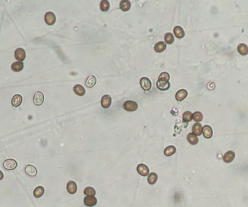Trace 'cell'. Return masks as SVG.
I'll return each mask as SVG.
<instances>
[{"label": "cell", "mask_w": 248, "mask_h": 207, "mask_svg": "<svg viewBox=\"0 0 248 207\" xmlns=\"http://www.w3.org/2000/svg\"><path fill=\"white\" fill-rule=\"evenodd\" d=\"M123 108H124L126 111L134 112L138 109V104L134 101L128 100V101H125V102L123 104Z\"/></svg>", "instance_id": "6da1fadb"}, {"label": "cell", "mask_w": 248, "mask_h": 207, "mask_svg": "<svg viewBox=\"0 0 248 207\" xmlns=\"http://www.w3.org/2000/svg\"><path fill=\"white\" fill-rule=\"evenodd\" d=\"M3 167L7 170H13L17 167V162L13 159H8L3 162Z\"/></svg>", "instance_id": "7a4b0ae2"}, {"label": "cell", "mask_w": 248, "mask_h": 207, "mask_svg": "<svg viewBox=\"0 0 248 207\" xmlns=\"http://www.w3.org/2000/svg\"><path fill=\"white\" fill-rule=\"evenodd\" d=\"M140 85L142 88L145 91H148L152 88V83L150 80L147 77H142L140 79Z\"/></svg>", "instance_id": "3957f363"}, {"label": "cell", "mask_w": 248, "mask_h": 207, "mask_svg": "<svg viewBox=\"0 0 248 207\" xmlns=\"http://www.w3.org/2000/svg\"><path fill=\"white\" fill-rule=\"evenodd\" d=\"M44 21L49 26H52L56 22V16L53 12H47L44 15Z\"/></svg>", "instance_id": "277c9868"}, {"label": "cell", "mask_w": 248, "mask_h": 207, "mask_svg": "<svg viewBox=\"0 0 248 207\" xmlns=\"http://www.w3.org/2000/svg\"><path fill=\"white\" fill-rule=\"evenodd\" d=\"M44 96L42 91H37L33 96V103L36 106H40L44 103Z\"/></svg>", "instance_id": "5b68a950"}, {"label": "cell", "mask_w": 248, "mask_h": 207, "mask_svg": "<svg viewBox=\"0 0 248 207\" xmlns=\"http://www.w3.org/2000/svg\"><path fill=\"white\" fill-rule=\"evenodd\" d=\"M112 104V98L108 94H105L101 99V106L102 108L108 109L110 107Z\"/></svg>", "instance_id": "8992f818"}, {"label": "cell", "mask_w": 248, "mask_h": 207, "mask_svg": "<svg viewBox=\"0 0 248 207\" xmlns=\"http://www.w3.org/2000/svg\"><path fill=\"white\" fill-rule=\"evenodd\" d=\"M137 172L140 175L146 177L149 175V169L148 168L147 165H144V164H140L137 167Z\"/></svg>", "instance_id": "52a82bcc"}, {"label": "cell", "mask_w": 248, "mask_h": 207, "mask_svg": "<svg viewBox=\"0 0 248 207\" xmlns=\"http://www.w3.org/2000/svg\"><path fill=\"white\" fill-rule=\"evenodd\" d=\"M15 57L19 62H23L26 58V51L22 48H18L15 51Z\"/></svg>", "instance_id": "ba28073f"}, {"label": "cell", "mask_w": 248, "mask_h": 207, "mask_svg": "<svg viewBox=\"0 0 248 207\" xmlns=\"http://www.w3.org/2000/svg\"><path fill=\"white\" fill-rule=\"evenodd\" d=\"M83 203L86 206L92 207L97 204V200L94 196H86L83 199Z\"/></svg>", "instance_id": "9c48e42d"}, {"label": "cell", "mask_w": 248, "mask_h": 207, "mask_svg": "<svg viewBox=\"0 0 248 207\" xmlns=\"http://www.w3.org/2000/svg\"><path fill=\"white\" fill-rule=\"evenodd\" d=\"M187 96H188V92H187V90H185V89H180L179 91H178L176 92L175 97H176V99L178 101H181L184 99H186Z\"/></svg>", "instance_id": "30bf717a"}, {"label": "cell", "mask_w": 248, "mask_h": 207, "mask_svg": "<svg viewBox=\"0 0 248 207\" xmlns=\"http://www.w3.org/2000/svg\"><path fill=\"white\" fill-rule=\"evenodd\" d=\"M77 185L73 180H70L67 183V190L70 194H75L77 192Z\"/></svg>", "instance_id": "8fae6325"}, {"label": "cell", "mask_w": 248, "mask_h": 207, "mask_svg": "<svg viewBox=\"0 0 248 207\" xmlns=\"http://www.w3.org/2000/svg\"><path fill=\"white\" fill-rule=\"evenodd\" d=\"M25 172H26L28 176L34 177L37 175V169L33 165H28L25 167Z\"/></svg>", "instance_id": "7c38bea8"}, {"label": "cell", "mask_w": 248, "mask_h": 207, "mask_svg": "<svg viewBox=\"0 0 248 207\" xmlns=\"http://www.w3.org/2000/svg\"><path fill=\"white\" fill-rule=\"evenodd\" d=\"M23 102V96L20 94H15V96L12 97L11 103L12 105L14 107H17L20 106V104Z\"/></svg>", "instance_id": "4fadbf2b"}, {"label": "cell", "mask_w": 248, "mask_h": 207, "mask_svg": "<svg viewBox=\"0 0 248 207\" xmlns=\"http://www.w3.org/2000/svg\"><path fill=\"white\" fill-rule=\"evenodd\" d=\"M234 158L235 153L233 151H229L224 155L223 159H224V162H226V163H231V162L234 161Z\"/></svg>", "instance_id": "5bb4252c"}, {"label": "cell", "mask_w": 248, "mask_h": 207, "mask_svg": "<svg viewBox=\"0 0 248 207\" xmlns=\"http://www.w3.org/2000/svg\"><path fill=\"white\" fill-rule=\"evenodd\" d=\"M202 134L206 138L209 139L213 136V129L209 125H205L202 127Z\"/></svg>", "instance_id": "9a60e30c"}, {"label": "cell", "mask_w": 248, "mask_h": 207, "mask_svg": "<svg viewBox=\"0 0 248 207\" xmlns=\"http://www.w3.org/2000/svg\"><path fill=\"white\" fill-rule=\"evenodd\" d=\"M192 133L195 135H200L202 133V126L200 123L196 122L192 126Z\"/></svg>", "instance_id": "2e32d148"}, {"label": "cell", "mask_w": 248, "mask_h": 207, "mask_svg": "<svg viewBox=\"0 0 248 207\" xmlns=\"http://www.w3.org/2000/svg\"><path fill=\"white\" fill-rule=\"evenodd\" d=\"M156 86L160 91H167L170 88L171 84L169 82L158 81L156 83Z\"/></svg>", "instance_id": "e0dca14e"}, {"label": "cell", "mask_w": 248, "mask_h": 207, "mask_svg": "<svg viewBox=\"0 0 248 207\" xmlns=\"http://www.w3.org/2000/svg\"><path fill=\"white\" fill-rule=\"evenodd\" d=\"M166 49V44L164 42H157L154 46V50L156 52L161 53Z\"/></svg>", "instance_id": "ac0fdd59"}, {"label": "cell", "mask_w": 248, "mask_h": 207, "mask_svg": "<svg viewBox=\"0 0 248 207\" xmlns=\"http://www.w3.org/2000/svg\"><path fill=\"white\" fill-rule=\"evenodd\" d=\"M74 91L76 95H78V96H83V95H85L86 94V90L85 88H83V85L77 84L74 87Z\"/></svg>", "instance_id": "d6986e66"}, {"label": "cell", "mask_w": 248, "mask_h": 207, "mask_svg": "<svg viewBox=\"0 0 248 207\" xmlns=\"http://www.w3.org/2000/svg\"><path fill=\"white\" fill-rule=\"evenodd\" d=\"M237 51L242 56L248 54V46L245 44H240L237 46Z\"/></svg>", "instance_id": "ffe728a7"}, {"label": "cell", "mask_w": 248, "mask_h": 207, "mask_svg": "<svg viewBox=\"0 0 248 207\" xmlns=\"http://www.w3.org/2000/svg\"><path fill=\"white\" fill-rule=\"evenodd\" d=\"M174 33L175 36L178 39H182L185 36L184 31L183 28L180 27V26H176V27L174 28Z\"/></svg>", "instance_id": "44dd1931"}, {"label": "cell", "mask_w": 248, "mask_h": 207, "mask_svg": "<svg viewBox=\"0 0 248 207\" xmlns=\"http://www.w3.org/2000/svg\"><path fill=\"white\" fill-rule=\"evenodd\" d=\"M119 7H120V9L122 11H128L131 8V2L128 0H122V1H121Z\"/></svg>", "instance_id": "7402d4cb"}, {"label": "cell", "mask_w": 248, "mask_h": 207, "mask_svg": "<svg viewBox=\"0 0 248 207\" xmlns=\"http://www.w3.org/2000/svg\"><path fill=\"white\" fill-rule=\"evenodd\" d=\"M96 83H97V78H96V77L94 76H90L87 78L85 84L88 88H92V87H94Z\"/></svg>", "instance_id": "603a6c76"}, {"label": "cell", "mask_w": 248, "mask_h": 207, "mask_svg": "<svg viewBox=\"0 0 248 207\" xmlns=\"http://www.w3.org/2000/svg\"><path fill=\"white\" fill-rule=\"evenodd\" d=\"M187 141H188V142L190 143V144H192V145H196V144H198V141H199V139H198L197 135L193 134L192 133H189V134L187 135Z\"/></svg>", "instance_id": "cb8c5ba5"}, {"label": "cell", "mask_w": 248, "mask_h": 207, "mask_svg": "<svg viewBox=\"0 0 248 207\" xmlns=\"http://www.w3.org/2000/svg\"><path fill=\"white\" fill-rule=\"evenodd\" d=\"M11 68L14 72H20L24 69V63L23 62H15L12 64Z\"/></svg>", "instance_id": "d4e9b609"}, {"label": "cell", "mask_w": 248, "mask_h": 207, "mask_svg": "<svg viewBox=\"0 0 248 207\" xmlns=\"http://www.w3.org/2000/svg\"><path fill=\"white\" fill-rule=\"evenodd\" d=\"M176 151V147L174 146H168L164 150V154L166 156H171L172 155H174Z\"/></svg>", "instance_id": "484cf974"}, {"label": "cell", "mask_w": 248, "mask_h": 207, "mask_svg": "<svg viewBox=\"0 0 248 207\" xmlns=\"http://www.w3.org/2000/svg\"><path fill=\"white\" fill-rule=\"evenodd\" d=\"M44 188H43L42 186H38L36 187L33 190V196H34L35 198H39L42 197V196L44 195Z\"/></svg>", "instance_id": "4316f807"}, {"label": "cell", "mask_w": 248, "mask_h": 207, "mask_svg": "<svg viewBox=\"0 0 248 207\" xmlns=\"http://www.w3.org/2000/svg\"><path fill=\"white\" fill-rule=\"evenodd\" d=\"M158 175L155 172H152L150 174H149L147 178V182L150 185H154L156 183L157 180H158Z\"/></svg>", "instance_id": "83f0119b"}, {"label": "cell", "mask_w": 248, "mask_h": 207, "mask_svg": "<svg viewBox=\"0 0 248 207\" xmlns=\"http://www.w3.org/2000/svg\"><path fill=\"white\" fill-rule=\"evenodd\" d=\"M183 121L185 122H190L193 119V114L190 111H187L184 112L182 116Z\"/></svg>", "instance_id": "f1b7e54d"}, {"label": "cell", "mask_w": 248, "mask_h": 207, "mask_svg": "<svg viewBox=\"0 0 248 207\" xmlns=\"http://www.w3.org/2000/svg\"><path fill=\"white\" fill-rule=\"evenodd\" d=\"M165 43L168 44H172L174 42V36L171 33H166L164 36Z\"/></svg>", "instance_id": "f546056e"}, {"label": "cell", "mask_w": 248, "mask_h": 207, "mask_svg": "<svg viewBox=\"0 0 248 207\" xmlns=\"http://www.w3.org/2000/svg\"><path fill=\"white\" fill-rule=\"evenodd\" d=\"M110 2L107 0H102L100 2V10L102 12H108L110 9Z\"/></svg>", "instance_id": "4dcf8cb0"}, {"label": "cell", "mask_w": 248, "mask_h": 207, "mask_svg": "<svg viewBox=\"0 0 248 207\" xmlns=\"http://www.w3.org/2000/svg\"><path fill=\"white\" fill-rule=\"evenodd\" d=\"M158 81L169 82V81H170V75L167 72H163L160 75Z\"/></svg>", "instance_id": "1f68e13d"}, {"label": "cell", "mask_w": 248, "mask_h": 207, "mask_svg": "<svg viewBox=\"0 0 248 207\" xmlns=\"http://www.w3.org/2000/svg\"><path fill=\"white\" fill-rule=\"evenodd\" d=\"M83 193L86 196H94L96 194V191L93 188H92V187H87V188H86L84 189Z\"/></svg>", "instance_id": "d6a6232c"}, {"label": "cell", "mask_w": 248, "mask_h": 207, "mask_svg": "<svg viewBox=\"0 0 248 207\" xmlns=\"http://www.w3.org/2000/svg\"><path fill=\"white\" fill-rule=\"evenodd\" d=\"M203 115L200 112H195L193 114V119L196 122H199L202 120Z\"/></svg>", "instance_id": "836d02e7"}, {"label": "cell", "mask_w": 248, "mask_h": 207, "mask_svg": "<svg viewBox=\"0 0 248 207\" xmlns=\"http://www.w3.org/2000/svg\"><path fill=\"white\" fill-rule=\"evenodd\" d=\"M3 178H4V174H3V172L0 170V180H2Z\"/></svg>", "instance_id": "e575fe53"}]
</instances>
